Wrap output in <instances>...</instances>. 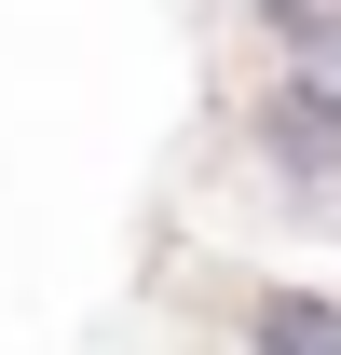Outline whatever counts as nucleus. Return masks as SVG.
<instances>
[{"mask_svg": "<svg viewBox=\"0 0 341 355\" xmlns=\"http://www.w3.org/2000/svg\"><path fill=\"white\" fill-rule=\"evenodd\" d=\"M232 14H246V42H273V28H287L300 0H232Z\"/></svg>", "mask_w": 341, "mask_h": 355, "instance_id": "3", "label": "nucleus"}, {"mask_svg": "<svg viewBox=\"0 0 341 355\" xmlns=\"http://www.w3.org/2000/svg\"><path fill=\"white\" fill-rule=\"evenodd\" d=\"M232 150H246V178L273 191V219L341 232V83H300L287 55H259L246 110H232Z\"/></svg>", "mask_w": 341, "mask_h": 355, "instance_id": "1", "label": "nucleus"}, {"mask_svg": "<svg viewBox=\"0 0 341 355\" xmlns=\"http://www.w3.org/2000/svg\"><path fill=\"white\" fill-rule=\"evenodd\" d=\"M232 355H341V287L259 273L246 301H232Z\"/></svg>", "mask_w": 341, "mask_h": 355, "instance_id": "2", "label": "nucleus"}]
</instances>
